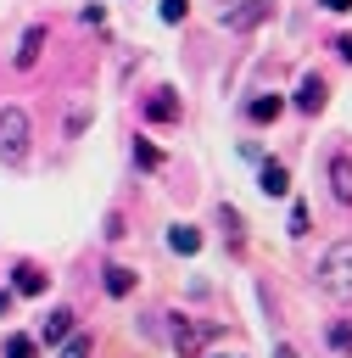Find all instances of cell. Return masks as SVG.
Wrapping results in <instances>:
<instances>
[{"label": "cell", "instance_id": "6da1fadb", "mask_svg": "<svg viewBox=\"0 0 352 358\" xmlns=\"http://www.w3.org/2000/svg\"><path fill=\"white\" fill-rule=\"evenodd\" d=\"M318 285H324V296L352 302V241H335V246L324 252V263H318Z\"/></svg>", "mask_w": 352, "mask_h": 358}, {"label": "cell", "instance_id": "7a4b0ae2", "mask_svg": "<svg viewBox=\"0 0 352 358\" xmlns=\"http://www.w3.org/2000/svg\"><path fill=\"white\" fill-rule=\"evenodd\" d=\"M22 157H28V112L0 106V162H22Z\"/></svg>", "mask_w": 352, "mask_h": 358}, {"label": "cell", "instance_id": "3957f363", "mask_svg": "<svg viewBox=\"0 0 352 358\" xmlns=\"http://www.w3.org/2000/svg\"><path fill=\"white\" fill-rule=\"evenodd\" d=\"M263 17H268V0H240V6H235V11H223L218 22H223L229 34H246V28H257Z\"/></svg>", "mask_w": 352, "mask_h": 358}, {"label": "cell", "instance_id": "277c9868", "mask_svg": "<svg viewBox=\"0 0 352 358\" xmlns=\"http://www.w3.org/2000/svg\"><path fill=\"white\" fill-rule=\"evenodd\" d=\"M330 196H335L341 207H352V157H346V151L330 157Z\"/></svg>", "mask_w": 352, "mask_h": 358}, {"label": "cell", "instance_id": "5b68a950", "mask_svg": "<svg viewBox=\"0 0 352 358\" xmlns=\"http://www.w3.org/2000/svg\"><path fill=\"white\" fill-rule=\"evenodd\" d=\"M45 285H50V274H45L39 263H17V268H11V291H17V296H39Z\"/></svg>", "mask_w": 352, "mask_h": 358}, {"label": "cell", "instance_id": "8992f818", "mask_svg": "<svg viewBox=\"0 0 352 358\" xmlns=\"http://www.w3.org/2000/svg\"><path fill=\"white\" fill-rule=\"evenodd\" d=\"M324 101H330V84H324L318 73H307V78H302V90H296V106L313 117V112H324Z\"/></svg>", "mask_w": 352, "mask_h": 358}, {"label": "cell", "instance_id": "52a82bcc", "mask_svg": "<svg viewBox=\"0 0 352 358\" xmlns=\"http://www.w3.org/2000/svg\"><path fill=\"white\" fill-rule=\"evenodd\" d=\"M145 117H151V123H173V117H179V101H173V90H156V95L145 101Z\"/></svg>", "mask_w": 352, "mask_h": 358}, {"label": "cell", "instance_id": "ba28073f", "mask_svg": "<svg viewBox=\"0 0 352 358\" xmlns=\"http://www.w3.org/2000/svg\"><path fill=\"white\" fill-rule=\"evenodd\" d=\"M285 112V95H257V101H246V117L251 123H274Z\"/></svg>", "mask_w": 352, "mask_h": 358}, {"label": "cell", "instance_id": "9c48e42d", "mask_svg": "<svg viewBox=\"0 0 352 358\" xmlns=\"http://www.w3.org/2000/svg\"><path fill=\"white\" fill-rule=\"evenodd\" d=\"M257 190H263V196H285V190H291V173H285L279 162H263V173H257Z\"/></svg>", "mask_w": 352, "mask_h": 358}, {"label": "cell", "instance_id": "30bf717a", "mask_svg": "<svg viewBox=\"0 0 352 358\" xmlns=\"http://www.w3.org/2000/svg\"><path fill=\"white\" fill-rule=\"evenodd\" d=\"M67 336H73V313H67V308H56V313L39 324V341H50V347H56V341H67Z\"/></svg>", "mask_w": 352, "mask_h": 358}, {"label": "cell", "instance_id": "8fae6325", "mask_svg": "<svg viewBox=\"0 0 352 358\" xmlns=\"http://www.w3.org/2000/svg\"><path fill=\"white\" fill-rule=\"evenodd\" d=\"M39 50H45V28L34 22V28L22 34V50H17V67H34V62H39Z\"/></svg>", "mask_w": 352, "mask_h": 358}, {"label": "cell", "instance_id": "7c38bea8", "mask_svg": "<svg viewBox=\"0 0 352 358\" xmlns=\"http://www.w3.org/2000/svg\"><path fill=\"white\" fill-rule=\"evenodd\" d=\"M168 246L190 257V252H201V229H190V224H173V229H168Z\"/></svg>", "mask_w": 352, "mask_h": 358}, {"label": "cell", "instance_id": "4fadbf2b", "mask_svg": "<svg viewBox=\"0 0 352 358\" xmlns=\"http://www.w3.org/2000/svg\"><path fill=\"white\" fill-rule=\"evenodd\" d=\"M129 291H134V268L112 263V268H106V296H129Z\"/></svg>", "mask_w": 352, "mask_h": 358}, {"label": "cell", "instance_id": "5bb4252c", "mask_svg": "<svg viewBox=\"0 0 352 358\" xmlns=\"http://www.w3.org/2000/svg\"><path fill=\"white\" fill-rule=\"evenodd\" d=\"M173 347H179V352H196V347H201V330H196V324H184L179 313H173Z\"/></svg>", "mask_w": 352, "mask_h": 358}, {"label": "cell", "instance_id": "9a60e30c", "mask_svg": "<svg viewBox=\"0 0 352 358\" xmlns=\"http://www.w3.org/2000/svg\"><path fill=\"white\" fill-rule=\"evenodd\" d=\"M6 358H39V341L34 336H6Z\"/></svg>", "mask_w": 352, "mask_h": 358}, {"label": "cell", "instance_id": "2e32d148", "mask_svg": "<svg viewBox=\"0 0 352 358\" xmlns=\"http://www.w3.org/2000/svg\"><path fill=\"white\" fill-rule=\"evenodd\" d=\"M330 347L335 352H352V319H335L330 324Z\"/></svg>", "mask_w": 352, "mask_h": 358}, {"label": "cell", "instance_id": "e0dca14e", "mask_svg": "<svg viewBox=\"0 0 352 358\" xmlns=\"http://www.w3.org/2000/svg\"><path fill=\"white\" fill-rule=\"evenodd\" d=\"M61 358H89V336H67L61 341Z\"/></svg>", "mask_w": 352, "mask_h": 358}, {"label": "cell", "instance_id": "ac0fdd59", "mask_svg": "<svg viewBox=\"0 0 352 358\" xmlns=\"http://www.w3.org/2000/svg\"><path fill=\"white\" fill-rule=\"evenodd\" d=\"M134 162H140V168H156V162H162V151H156V145H145V140H140V145H134Z\"/></svg>", "mask_w": 352, "mask_h": 358}, {"label": "cell", "instance_id": "d6986e66", "mask_svg": "<svg viewBox=\"0 0 352 358\" xmlns=\"http://www.w3.org/2000/svg\"><path fill=\"white\" fill-rule=\"evenodd\" d=\"M184 11H190V0H162V22H184Z\"/></svg>", "mask_w": 352, "mask_h": 358}, {"label": "cell", "instance_id": "ffe728a7", "mask_svg": "<svg viewBox=\"0 0 352 358\" xmlns=\"http://www.w3.org/2000/svg\"><path fill=\"white\" fill-rule=\"evenodd\" d=\"M335 56H341V62H352V34H341V39H335Z\"/></svg>", "mask_w": 352, "mask_h": 358}, {"label": "cell", "instance_id": "44dd1931", "mask_svg": "<svg viewBox=\"0 0 352 358\" xmlns=\"http://www.w3.org/2000/svg\"><path fill=\"white\" fill-rule=\"evenodd\" d=\"M318 6H324V11H335V17H346V11H352V0H318Z\"/></svg>", "mask_w": 352, "mask_h": 358}, {"label": "cell", "instance_id": "7402d4cb", "mask_svg": "<svg viewBox=\"0 0 352 358\" xmlns=\"http://www.w3.org/2000/svg\"><path fill=\"white\" fill-rule=\"evenodd\" d=\"M11 302H17V291H0V319L11 313Z\"/></svg>", "mask_w": 352, "mask_h": 358}, {"label": "cell", "instance_id": "603a6c76", "mask_svg": "<svg viewBox=\"0 0 352 358\" xmlns=\"http://www.w3.org/2000/svg\"><path fill=\"white\" fill-rule=\"evenodd\" d=\"M274 358H296V347H274Z\"/></svg>", "mask_w": 352, "mask_h": 358}]
</instances>
